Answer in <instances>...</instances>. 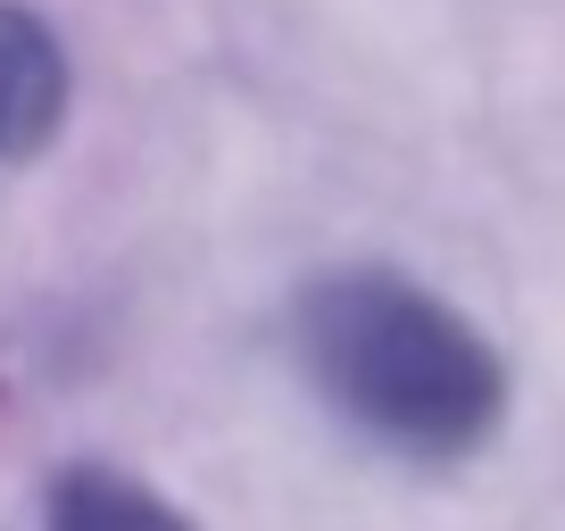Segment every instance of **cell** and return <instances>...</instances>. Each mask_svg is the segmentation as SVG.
<instances>
[{
    "instance_id": "obj_1",
    "label": "cell",
    "mask_w": 565,
    "mask_h": 531,
    "mask_svg": "<svg viewBox=\"0 0 565 531\" xmlns=\"http://www.w3.org/2000/svg\"><path fill=\"white\" fill-rule=\"evenodd\" d=\"M291 349L324 408L391 457L458 465L508 424L499 340L399 266H333L300 283Z\"/></svg>"
},
{
    "instance_id": "obj_2",
    "label": "cell",
    "mask_w": 565,
    "mask_h": 531,
    "mask_svg": "<svg viewBox=\"0 0 565 531\" xmlns=\"http://www.w3.org/2000/svg\"><path fill=\"white\" fill-rule=\"evenodd\" d=\"M67 91H75V75H67L51 18L0 0V159H34L58 133V117H67Z\"/></svg>"
},
{
    "instance_id": "obj_3",
    "label": "cell",
    "mask_w": 565,
    "mask_h": 531,
    "mask_svg": "<svg viewBox=\"0 0 565 531\" xmlns=\"http://www.w3.org/2000/svg\"><path fill=\"white\" fill-rule=\"evenodd\" d=\"M42 531H192V523H183L150 481L117 474V465H67V474L51 481Z\"/></svg>"
}]
</instances>
